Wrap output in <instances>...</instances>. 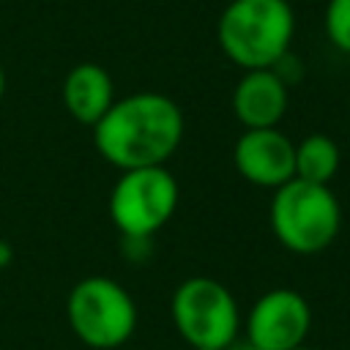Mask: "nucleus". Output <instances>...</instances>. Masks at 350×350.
Segmentation results:
<instances>
[{
    "label": "nucleus",
    "mask_w": 350,
    "mask_h": 350,
    "mask_svg": "<svg viewBox=\"0 0 350 350\" xmlns=\"http://www.w3.org/2000/svg\"><path fill=\"white\" fill-rule=\"evenodd\" d=\"M227 350H260V347H257V345H252L246 336H238V339H235V342H232Z\"/></svg>",
    "instance_id": "4468645a"
},
{
    "label": "nucleus",
    "mask_w": 350,
    "mask_h": 350,
    "mask_svg": "<svg viewBox=\"0 0 350 350\" xmlns=\"http://www.w3.org/2000/svg\"><path fill=\"white\" fill-rule=\"evenodd\" d=\"M339 167H342V153L334 137L314 131V134H306L295 145V178L298 180L331 186Z\"/></svg>",
    "instance_id": "9b49d317"
},
{
    "label": "nucleus",
    "mask_w": 350,
    "mask_h": 350,
    "mask_svg": "<svg viewBox=\"0 0 350 350\" xmlns=\"http://www.w3.org/2000/svg\"><path fill=\"white\" fill-rule=\"evenodd\" d=\"M170 314L178 336L191 350H227L243 325L235 295L211 276L183 279L172 293Z\"/></svg>",
    "instance_id": "39448f33"
},
{
    "label": "nucleus",
    "mask_w": 350,
    "mask_h": 350,
    "mask_svg": "<svg viewBox=\"0 0 350 350\" xmlns=\"http://www.w3.org/2000/svg\"><path fill=\"white\" fill-rule=\"evenodd\" d=\"M268 221L276 241L301 257L325 252L342 232V202L331 186L287 180L271 197Z\"/></svg>",
    "instance_id": "7ed1b4c3"
},
{
    "label": "nucleus",
    "mask_w": 350,
    "mask_h": 350,
    "mask_svg": "<svg viewBox=\"0 0 350 350\" xmlns=\"http://www.w3.org/2000/svg\"><path fill=\"white\" fill-rule=\"evenodd\" d=\"M11 260H14V249H11V243H8V241H0V268H5Z\"/></svg>",
    "instance_id": "ddd939ff"
},
{
    "label": "nucleus",
    "mask_w": 350,
    "mask_h": 350,
    "mask_svg": "<svg viewBox=\"0 0 350 350\" xmlns=\"http://www.w3.org/2000/svg\"><path fill=\"white\" fill-rule=\"evenodd\" d=\"M115 104V85L104 66L98 63H79L63 79V107L66 112L82 123L96 126L107 109Z\"/></svg>",
    "instance_id": "9d476101"
},
{
    "label": "nucleus",
    "mask_w": 350,
    "mask_h": 350,
    "mask_svg": "<svg viewBox=\"0 0 350 350\" xmlns=\"http://www.w3.org/2000/svg\"><path fill=\"white\" fill-rule=\"evenodd\" d=\"M238 175L257 186L276 191L295 178V142L276 129H243L232 148Z\"/></svg>",
    "instance_id": "6e6552de"
},
{
    "label": "nucleus",
    "mask_w": 350,
    "mask_h": 350,
    "mask_svg": "<svg viewBox=\"0 0 350 350\" xmlns=\"http://www.w3.org/2000/svg\"><path fill=\"white\" fill-rule=\"evenodd\" d=\"M293 350H323V347H312V345H298V347H293Z\"/></svg>",
    "instance_id": "dca6fc26"
},
{
    "label": "nucleus",
    "mask_w": 350,
    "mask_h": 350,
    "mask_svg": "<svg viewBox=\"0 0 350 350\" xmlns=\"http://www.w3.org/2000/svg\"><path fill=\"white\" fill-rule=\"evenodd\" d=\"M183 112L170 96L139 90L115 98L107 115L93 126V145L98 156L120 172L167 167L183 142Z\"/></svg>",
    "instance_id": "f257e3e1"
},
{
    "label": "nucleus",
    "mask_w": 350,
    "mask_h": 350,
    "mask_svg": "<svg viewBox=\"0 0 350 350\" xmlns=\"http://www.w3.org/2000/svg\"><path fill=\"white\" fill-rule=\"evenodd\" d=\"M325 36L339 52L350 55V0H328Z\"/></svg>",
    "instance_id": "f8f14e48"
},
{
    "label": "nucleus",
    "mask_w": 350,
    "mask_h": 350,
    "mask_svg": "<svg viewBox=\"0 0 350 350\" xmlns=\"http://www.w3.org/2000/svg\"><path fill=\"white\" fill-rule=\"evenodd\" d=\"M3 93H5V71L0 66V98H3Z\"/></svg>",
    "instance_id": "2eb2a0df"
},
{
    "label": "nucleus",
    "mask_w": 350,
    "mask_h": 350,
    "mask_svg": "<svg viewBox=\"0 0 350 350\" xmlns=\"http://www.w3.org/2000/svg\"><path fill=\"white\" fill-rule=\"evenodd\" d=\"M66 320L71 334L90 350H118L137 331V301L112 276H85L66 298Z\"/></svg>",
    "instance_id": "20e7f679"
},
{
    "label": "nucleus",
    "mask_w": 350,
    "mask_h": 350,
    "mask_svg": "<svg viewBox=\"0 0 350 350\" xmlns=\"http://www.w3.org/2000/svg\"><path fill=\"white\" fill-rule=\"evenodd\" d=\"M180 186L167 167L126 170L112 183L107 211L123 238L150 241L175 216Z\"/></svg>",
    "instance_id": "423d86ee"
},
{
    "label": "nucleus",
    "mask_w": 350,
    "mask_h": 350,
    "mask_svg": "<svg viewBox=\"0 0 350 350\" xmlns=\"http://www.w3.org/2000/svg\"><path fill=\"white\" fill-rule=\"evenodd\" d=\"M312 320V306L298 290L273 287L249 306L241 336H246L260 350H293L306 345Z\"/></svg>",
    "instance_id": "0eeeda50"
},
{
    "label": "nucleus",
    "mask_w": 350,
    "mask_h": 350,
    "mask_svg": "<svg viewBox=\"0 0 350 350\" xmlns=\"http://www.w3.org/2000/svg\"><path fill=\"white\" fill-rule=\"evenodd\" d=\"M287 82L273 68L243 71L232 90V112L243 129H276L287 112Z\"/></svg>",
    "instance_id": "1a4fd4ad"
},
{
    "label": "nucleus",
    "mask_w": 350,
    "mask_h": 350,
    "mask_svg": "<svg viewBox=\"0 0 350 350\" xmlns=\"http://www.w3.org/2000/svg\"><path fill=\"white\" fill-rule=\"evenodd\" d=\"M293 36L295 14L287 0H230L216 25L221 52L243 71L273 68L290 52Z\"/></svg>",
    "instance_id": "f03ea898"
}]
</instances>
